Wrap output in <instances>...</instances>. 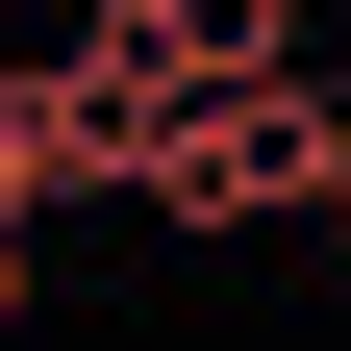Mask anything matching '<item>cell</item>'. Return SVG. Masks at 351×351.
<instances>
[{
  "label": "cell",
  "mask_w": 351,
  "mask_h": 351,
  "mask_svg": "<svg viewBox=\"0 0 351 351\" xmlns=\"http://www.w3.org/2000/svg\"><path fill=\"white\" fill-rule=\"evenodd\" d=\"M326 151H351L326 75H201V101L151 125V226H176V251H226V226H326Z\"/></svg>",
  "instance_id": "1"
},
{
  "label": "cell",
  "mask_w": 351,
  "mask_h": 351,
  "mask_svg": "<svg viewBox=\"0 0 351 351\" xmlns=\"http://www.w3.org/2000/svg\"><path fill=\"white\" fill-rule=\"evenodd\" d=\"M151 75H125V51H25V75H0V201H25V226H51V201H151Z\"/></svg>",
  "instance_id": "2"
},
{
  "label": "cell",
  "mask_w": 351,
  "mask_h": 351,
  "mask_svg": "<svg viewBox=\"0 0 351 351\" xmlns=\"http://www.w3.org/2000/svg\"><path fill=\"white\" fill-rule=\"evenodd\" d=\"M75 51H125L151 101H201V75H301V0H75Z\"/></svg>",
  "instance_id": "3"
},
{
  "label": "cell",
  "mask_w": 351,
  "mask_h": 351,
  "mask_svg": "<svg viewBox=\"0 0 351 351\" xmlns=\"http://www.w3.org/2000/svg\"><path fill=\"white\" fill-rule=\"evenodd\" d=\"M25 276H51V251H25V201H0V326H25Z\"/></svg>",
  "instance_id": "4"
},
{
  "label": "cell",
  "mask_w": 351,
  "mask_h": 351,
  "mask_svg": "<svg viewBox=\"0 0 351 351\" xmlns=\"http://www.w3.org/2000/svg\"><path fill=\"white\" fill-rule=\"evenodd\" d=\"M326 251H351V151H326Z\"/></svg>",
  "instance_id": "5"
}]
</instances>
